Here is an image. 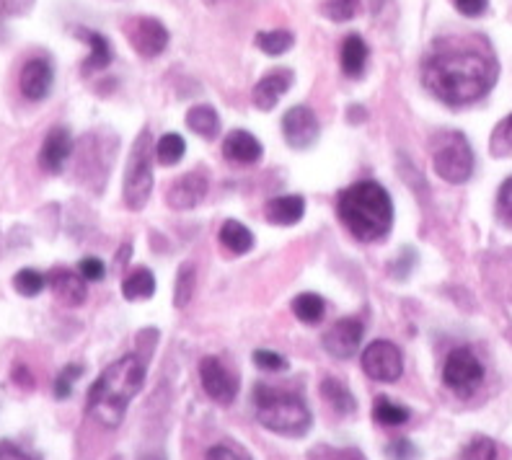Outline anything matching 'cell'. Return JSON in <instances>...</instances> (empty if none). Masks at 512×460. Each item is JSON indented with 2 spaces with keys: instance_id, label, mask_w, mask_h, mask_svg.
Returning <instances> with one entry per match:
<instances>
[{
  "instance_id": "35",
  "label": "cell",
  "mask_w": 512,
  "mask_h": 460,
  "mask_svg": "<svg viewBox=\"0 0 512 460\" xmlns=\"http://www.w3.org/2000/svg\"><path fill=\"white\" fill-rule=\"evenodd\" d=\"M83 367L81 365H68L60 370V375L55 378V398H70V393H73V383L78 378H81Z\"/></svg>"
},
{
  "instance_id": "29",
  "label": "cell",
  "mask_w": 512,
  "mask_h": 460,
  "mask_svg": "<svg viewBox=\"0 0 512 460\" xmlns=\"http://www.w3.org/2000/svg\"><path fill=\"white\" fill-rule=\"evenodd\" d=\"M373 417L378 424H386V427H399V424L409 422V409L406 406L394 404V401H388V398H378V404L373 409Z\"/></svg>"
},
{
  "instance_id": "11",
  "label": "cell",
  "mask_w": 512,
  "mask_h": 460,
  "mask_svg": "<svg viewBox=\"0 0 512 460\" xmlns=\"http://www.w3.org/2000/svg\"><path fill=\"white\" fill-rule=\"evenodd\" d=\"M200 380L202 388L215 404H233L238 396V378L218 360V357H205L200 362Z\"/></svg>"
},
{
  "instance_id": "42",
  "label": "cell",
  "mask_w": 512,
  "mask_h": 460,
  "mask_svg": "<svg viewBox=\"0 0 512 460\" xmlns=\"http://www.w3.org/2000/svg\"><path fill=\"white\" fill-rule=\"evenodd\" d=\"M37 0H0V16H24Z\"/></svg>"
},
{
  "instance_id": "33",
  "label": "cell",
  "mask_w": 512,
  "mask_h": 460,
  "mask_svg": "<svg viewBox=\"0 0 512 460\" xmlns=\"http://www.w3.org/2000/svg\"><path fill=\"white\" fill-rule=\"evenodd\" d=\"M194 293V264H182L179 274H176V295L174 303L176 308H184Z\"/></svg>"
},
{
  "instance_id": "28",
  "label": "cell",
  "mask_w": 512,
  "mask_h": 460,
  "mask_svg": "<svg viewBox=\"0 0 512 460\" xmlns=\"http://www.w3.org/2000/svg\"><path fill=\"white\" fill-rule=\"evenodd\" d=\"M184 153H187V145H184V137L176 135V132H169L163 135L156 145V158L163 166H176L182 161Z\"/></svg>"
},
{
  "instance_id": "15",
  "label": "cell",
  "mask_w": 512,
  "mask_h": 460,
  "mask_svg": "<svg viewBox=\"0 0 512 460\" xmlns=\"http://www.w3.org/2000/svg\"><path fill=\"white\" fill-rule=\"evenodd\" d=\"M70 153H73V135H70L68 127H50V132L44 137L42 150H39V166L47 174H60L65 163H68Z\"/></svg>"
},
{
  "instance_id": "9",
  "label": "cell",
  "mask_w": 512,
  "mask_h": 460,
  "mask_svg": "<svg viewBox=\"0 0 512 460\" xmlns=\"http://www.w3.org/2000/svg\"><path fill=\"white\" fill-rule=\"evenodd\" d=\"M319 135V117H316V112H313L311 106H290L288 112H285V117H282V137H285V143H288L290 148L308 150L311 145H316Z\"/></svg>"
},
{
  "instance_id": "30",
  "label": "cell",
  "mask_w": 512,
  "mask_h": 460,
  "mask_svg": "<svg viewBox=\"0 0 512 460\" xmlns=\"http://www.w3.org/2000/svg\"><path fill=\"white\" fill-rule=\"evenodd\" d=\"M13 287H16V293L24 295V298H34V295H39L44 287H47V277H44L39 269L26 267L21 269V272H16V277H13Z\"/></svg>"
},
{
  "instance_id": "45",
  "label": "cell",
  "mask_w": 512,
  "mask_h": 460,
  "mask_svg": "<svg viewBox=\"0 0 512 460\" xmlns=\"http://www.w3.org/2000/svg\"><path fill=\"white\" fill-rule=\"evenodd\" d=\"M13 383H19V386H24V388H32L34 386L32 375H29V370H26L24 365L13 370Z\"/></svg>"
},
{
  "instance_id": "5",
  "label": "cell",
  "mask_w": 512,
  "mask_h": 460,
  "mask_svg": "<svg viewBox=\"0 0 512 460\" xmlns=\"http://www.w3.org/2000/svg\"><path fill=\"white\" fill-rule=\"evenodd\" d=\"M432 166L448 184H463L474 174L476 158L463 132H438L432 140Z\"/></svg>"
},
{
  "instance_id": "8",
  "label": "cell",
  "mask_w": 512,
  "mask_h": 460,
  "mask_svg": "<svg viewBox=\"0 0 512 460\" xmlns=\"http://www.w3.org/2000/svg\"><path fill=\"white\" fill-rule=\"evenodd\" d=\"M363 370L378 383H396L404 373V357L396 344L378 339L363 352Z\"/></svg>"
},
{
  "instance_id": "16",
  "label": "cell",
  "mask_w": 512,
  "mask_h": 460,
  "mask_svg": "<svg viewBox=\"0 0 512 460\" xmlns=\"http://www.w3.org/2000/svg\"><path fill=\"white\" fill-rule=\"evenodd\" d=\"M293 81H295V75H293V70H288V68H277V70H272V73H267L262 81L254 86V94H251L254 106H259L262 112H272V109L277 106V101L288 94L290 86H293Z\"/></svg>"
},
{
  "instance_id": "32",
  "label": "cell",
  "mask_w": 512,
  "mask_h": 460,
  "mask_svg": "<svg viewBox=\"0 0 512 460\" xmlns=\"http://www.w3.org/2000/svg\"><path fill=\"white\" fill-rule=\"evenodd\" d=\"M463 460H500V450H497V442L489 440V437H474V440L463 448Z\"/></svg>"
},
{
  "instance_id": "2",
  "label": "cell",
  "mask_w": 512,
  "mask_h": 460,
  "mask_svg": "<svg viewBox=\"0 0 512 460\" xmlns=\"http://www.w3.org/2000/svg\"><path fill=\"white\" fill-rule=\"evenodd\" d=\"M145 383V365L138 355H127L122 360L112 362L104 373L96 378V383L88 388L86 411L88 417L104 427L114 429L122 424L132 398L138 396Z\"/></svg>"
},
{
  "instance_id": "4",
  "label": "cell",
  "mask_w": 512,
  "mask_h": 460,
  "mask_svg": "<svg viewBox=\"0 0 512 460\" xmlns=\"http://www.w3.org/2000/svg\"><path fill=\"white\" fill-rule=\"evenodd\" d=\"M254 414L256 422L264 429L288 437H303L313 424L311 411L303 398L280 391V388L264 386V383L254 388Z\"/></svg>"
},
{
  "instance_id": "14",
  "label": "cell",
  "mask_w": 512,
  "mask_h": 460,
  "mask_svg": "<svg viewBox=\"0 0 512 460\" xmlns=\"http://www.w3.org/2000/svg\"><path fill=\"white\" fill-rule=\"evenodd\" d=\"M52 83H55V68L47 57H32L26 60L19 75L21 94L29 101H44L50 96Z\"/></svg>"
},
{
  "instance_id": "41",
  "label": "cell",
  "mask_w": 512,
  "mask_h": 460,
  "mask_svg": "<svg viewBox=\"0 0 512 460\" xmlns=\"http://www.w3.org/2000/svg\"><path fill=\"white\" fill-rule=\"evenodd\" d=\"M207 460H251L244 450H238L236 445H215L207 453Z\"/></svg>"
},
{
  "instance_id": "40",
  "label": "cell",
  "mask_w": 512,
  "mask_h": 460,
  "mask_svg": "<svg viewBox=\"0 0 512 460\" xmlns=\"http://www.w3.org/2000/svg\"><path fill=\"white\" fill-rule=\"evenodd\" d=\"M497 207L507 225H512V176L500 187V197H497Z\"/></svg>"
},
{
  "instance_id": "39",
  "label": "cell",
  "mask_w": 512,
  "mask_h": 460,
  "mask_svg": "<svg viewBox=\"0 0 512 460\" xmlns=\"http://www.w3.org/2000/svg\"><path fill=\"white\" fill-rule=\"evenodd\" d=\"M453 6L466 19H479L481 13L489 8V0H453Z\"/></svg>"
},
{
  "instance_id": "3",
  "label": "cell",
  "mask_w": 512,
  "mask_h": 460,
  "mask_svg": "<svg viewBox=\"0 0 512 460\" xmlns=\"http://www.w3.org/2000/svg\"><path fill=\"white\" fill-rule=\"evenodd\" d=\"M337 212L357 241H381L394 225V202L378 181H357L337 199Z\"/></svg>"
},
{
  "instance_id": "43",
  "label": "cell",
  "mask_w": 512,
  "mask_h": 460,
  "mask_svg": "<svg viewBox=\"0 0 512 460\" xmlns=\"http://www.w3.org/2000/svg\"><path fill=\"white\" fill-rule=\"evenodd\" d=\"M500 148H512V114L507 119H502L497 132H494V153Z\"/></svg>"
},
{
  "instance_id": "19",
  "label": "cell",
  "mask_w": 512,
  "mask_h": 460,
  "mask_svg": "<svg viewBox=\"0 0 512 460\" xmlns=\"http://www.w3.org/2000/svg\"><path fill=\"white\" fill-rule=\"evenodd\" d=\"M223 156L233 163L249 166V163H256L262 158V143L251 132L233 130L223 140Z\"/></svg>"
},
{
  "instance_id": "25",
  "label": "cell",
  "mask_w": 512,
  "mask_h": 460,
  "mask_svg": "<svg viewBox=\"0 0 512 460\" xmlns=\"http://www.w3.org/2000/svg\"><path fill=\"white\" fill-rule=\"evenodd\" d=\"M156 293V277L150 269H135L122 282V295L125 300H148Z\"/></svg>"
},
{
  "instance_id": "34",
  "label": "cell",
  "mask_w": 512,
  "mask_h": 460,
  "mask_svg": "<svg viewBox=\"0 0 512 460\" xmlns=\"http://www.w3.org/2000/svg\"><path fill=\"white\" fill-rule=\"evenodd\" d=\"M254 365L264 373H285L288 370V360L280 355V352H272V349H256L254 352Z\"/></svg>"
},
{
  "instance_id": "38",
  "label": "cell",
  "mask_w": 512,
  "mask_h": 460,
  "mask_svg": "<svg viewBox=\"0 0 512 460\" xmlns=\"http://www.w3.org/2000/svg\"><path fill=\"white\" fill-rule=\"evenodd\" d=\"M386 453L391 460H412L414 455H417V448H414L412 442L406 440V437H399V440L388 442Z\"/></svg>"
},
{
  "instance_id": "22",
  "label": "cell",
  "mask_w": 512,
  "mask_h": 460,
  "mask_svg": "<svg viewBox=\"0 0 512 460\" xmlns=\"http://www.w3.org/2000/svg\"><path fill=\"white\" fill-rule=\"evenodd\" d=\"M187 127L194 135L205 137V140H215L220 132V117L210 104H197L187 112Z\"/></svg>"
},
{
  "instance_id": "7",
  "label": "cell",
  "mask_w": 512,
  "mask_h": 460,
  "mask_svg": "<svg viewBox=\"0 0 512 460\" xmlns=\"http://www.w3.org/2000/svg\"><path fill=\"white\" fill-rule=\"evenodd\" d=\"M484 365L469 347H458L448 355L443 365V380L450 391L461 398L474 396L484 383Z\"/></svg>"
},
{
  "instance_id": "17",
  "label": "cell",
  "mask_w": 512,
  "mask_h": 460,
  "mask_svg": "<svg viewBox=\"0 0 512 460\" xmlns=\"http://www.w3.org/2000/svg\"><path fill=\"white\" fill-rule=\"evenodd\" d=\"M75 37L83 39V42L91 47V55L86 57V63H83V68H81L83 75H91V73H96V70H107L109 65H112V60H114L112 44H109V39L104 37V34L94 32V29H83V26H78V29H75Z\"/></svg>"
},
{
  "instance_id": "23",
  "label": "cell",
  "mask_w": 512,
  "mask_h": 460,
  "mask_svg": "<svg viewBox=\"0 0 512 460\" xmlns=\"http://www.w3.org/2000/svg\"><path fill=\"white\" fill-rule=\"evenodd\" d=\"M321 396H324L326 404H331V409L337 411V414H342V417H347V414H352V411L357 409V401L350 393V388L344 386L342 380L337 378L321 380Z\"/></svg>"
},
{
  "instance_id": "37",
  "label": "cell",
  "mask_w": 512,
  "mask_h": 460,
  "mask_svg": "<svg viewBox=\"0 0 512 460\" xmlns=\"http://www.w3.org/2000/svg\"><path fill=\"white\" fill-rule=\"evenodd\" d=\"M78 272H81V277L86 282H99V280H104L107 267H104V262H101V259H96V256H86V259H81V262H78Z\"/></svg>"
},
{
  "instance_id": "36",
  "label": "cell",
  "mask_w": 512,
  "mask_h": 460,
  "mask_svg": "<svg viewBox=\"0 0 512 460\" xmlns=\"http://www.w3.org/2000/svg\"><path fill=\"white\" fill-rule=\"evenodd\" d=\"M308 460H365L360 450L352 448H329V445H319V448L308 453Z\"/></svg>"
},
{
  "instance_id": "44",
  "label": "cell",
  "mask_w": 512,
  "mask_h": 460,
  "mask_svg": "<svg viewBox=\"0 0 512 460\" xmlns=\"http://www.w3.org/2000/svg\"><path fill=\"white\" fill-rule=\"evenodd\" d=\"M0 460H34V458H29L24 450L11 445V442H0Z\"/></svg>"
},
{
  "instance_id": "24",
  "label": "cell",
  "mask_w": 512,
  "mask_h": 460,
  "mask_svg": "<svg viewBox=\"0 0 512 460\" xmlns=\"http://www.w3.org/2000/svg\"><path fill=\"white\" fill-rule=\"evenodd\" d=\"M220 243H223L231 254L241 256L246 254V251H251V246H254V233H251L244 223H238V220H225V223L220 225Z\"/></svg>"
},
{
  "instance_id": "21",
  "label": "cell",
  "mask_w": 512,
  "mask_h": 460,
  "mask_svg": "<svg viewBox=\"0 0 512 460\" xmlns=\"http://www.w3.org/2000/svg\"><path fill=\"white\" fill-rule=\"evenodd\" d=\"M368 44L360 34H350L342 44V70L344 75L350 78H360L365 73V65H368Z\"/></svg>"
},
{
  "instance_id": "10",
  "label": "cell",
  "mask_w": 512,
  "mask_h": 460,
  "mask_svg": "<svg viewBox=\"0 0 512 460\" xmlns=\"http://www.w3.org/2000/svg\"><path fill=\"white\" fill-rule=\"evenodd\" d=\"M127 37L140 57H158L169 47V29L153 16H138L127 26Z\"/></svg>"
},
{
  "instance_id": "13",
  "label": "cell",
  "mask_w": 512,
  "mask_h": 460,
  "mask_svg": "<svg viewBox=\"0 0 512 460\" xmlns=\"http://www.w3.org/2000/svg\"><path fill=\"white\" fill-rule=\"evenodd\" d=\"M210 192V179H207L205 171H189V174L179 176L169 187V194H166V202H169L171 210H194L200 205L202 199Z\"/></svg>"
},
{
  "instance_id": "1",
  "label": "cell",
  "mask_w": 512,
  "mask_h": 460,
  "mask_svg": "<svg viewBox=\"0 0 512 460\" xmlns=\"http://www.w3.org/2000/svg\"><path fill=\"white\" fill-rule=\"evenodd\" d=\"M500 65L487 47H440L422 65V83L438 101L466 106L484 99L497 83Z\"/></svg>"
},
{
  "instance_id": "18",
  "label": "cell",
  "mask_w": 512,
  "mask_h": 460,
  "mask_svg": "<svg viewBox=\"0 0 512 460\" xmlns=\"http://www.w3.org/2000/svg\"><path fill=\"white\" fill-rule=\"evenodd\" d=\"M47 285L52 287V293L68 305H81L86 300V280L81 277V272H73V269H52L50 277H47Z\"/></svg>"
},
{
  "instance_id": "46",
  "label": "cell",
  "mask_w": 512,
  "mask_h": 460,
  "mask_svg": "<svg viewBox=\"0 0 512 460\" xmlns=\"http://www.w3.org/2000/svg\"><path fill=\"white\" fill-rule=\"evenodd\" d=\"M347 119H350V122H360V119H363V112H360V109H350V112H347Z\"/></svg>"
},
{
  "instance_id": "31",
  "label": "cell",
  "mask_w": 512,
  "mask_h": 460,
  "mask_svg": "<svg viewBox=\"0 0 512 460\" xmlns=\"http://www.w3.org/2000/svg\"><path fill=\"white\" fill-rule=\"evenodd\" d=\"M360 8H363L360 0H326L324 6H321V13L329 21H334V24H344V21L355 19Z\"/></svg>"
},
{
  "instance_id": "6",
  "label": "cell",
  "mask_w": 512,
  "mask_h": 460,
  "mask_svg": "<svg viewBox=\"0 0 512 460\" xmlns=\"http://www.w3.org/2000/svg\"><path fill=\"white\" fill-rule=\"evenodd\" d=\"M153 137H150V130H143L132 145V153L127 158L125 168V184H122V197H125V205L130 210H143L145 202L150 199V192H153V168H150V161H153Z\"/></svg>"
},
{
  "instance_id": "27",
  "label": "cell",
  "mask_w": 512,
  "mask_h": 460,
  "mask_svg": "<svg viewBox=\"0 0 512 460\" xmlns=\"http://www.w3.org/2000/svg\"><path fill=\"white\" fill-rule=\"evenodd\" d=\"M256 47L269 57H280L293 47L295 37L293 32H285V29H272V32H259L256 34Z\"/></svg>"
},
{
  "instance_id": "20",
  "label": "cell",
  "mask_w": 512,
  "mask_h": 460,
  "mask_svg": "<svg viewBox=\"0 0 512 460\" xmlns=\"http://www.w3.org/2000/svg\"><path fill=\"white\" fill-rule=\"evenodd\" d=\"M267 220L272 225H295L306 215V199L298 194H282L267 202Z\"/></svg>"
},
{
  "instance_id": "47",
  "label": "cell",
  "mask_w": 512,
  "mask_h": 460,
  "mask_svg": "<svg viewBox=\"0 0 512 460\" xmlns=\"http://www.w3.org/2000/svg\"><path fill=\"white\" fill-rule=\"evenodd\" d=\"M210 3H218V0H210Z\"/></svg>"
},
{
  "instance_id": "12",
  "label": "cell",
  "mask_w": 512,
  "mask_h": 460,
  "mask_svg": "<svg viewBox=\"0 0 512 460\" xmlns=\"http://www.w3.org/2000/svg\"><path fill=\"white\" fill-rule=\"evenodd\" d=\"M363 336V321H357V318H339L337 324L324 334V349L331 357H337V360H350L357 349H360Z\"/></svg>"
},
{
  "instance_id": "26",
  "label": "cell",
  "mask_w": 512,
  "mask_h": 460,
  "mask_svg": "<svg viewBox=\"0 0 512 460\" xmlns=\"http://www.w3.org/2000/svg\"><path fill=\"white\" fill-rule=\"evenodd\" d=\"M293 313L303 324H319L326 313V300L316 293H303L293 300Z\"/></svg>"
}]
</instances>
